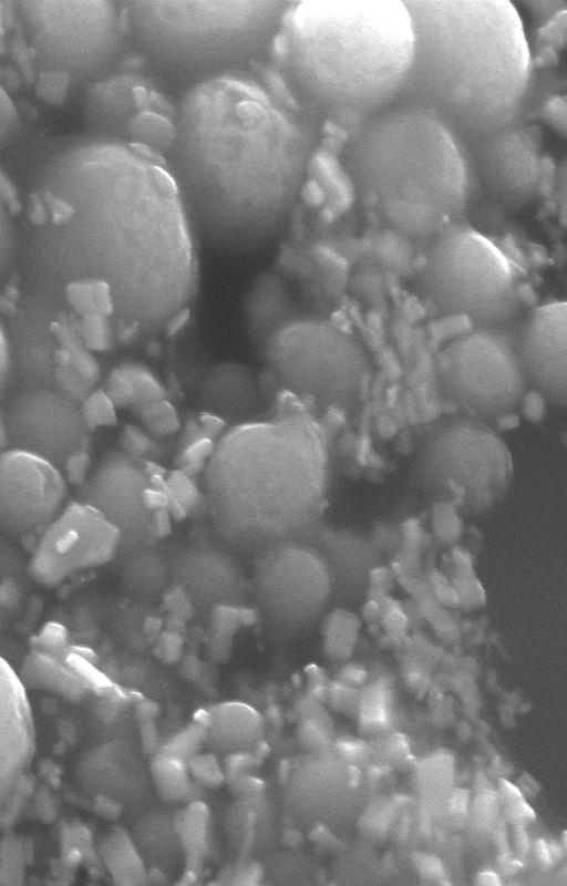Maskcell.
<instances>
[{"instance_id": "603a6c76", "label": "cell", "mask_w": 567, "mask_h": 886, "mask_svg": "<svg viewBox=\"0 0 567 886\" xmlns=\"http://www.w3.org/2000/svg\"><path fill=\"white\" fill-rule=\"evenodd\" d=\"M89 427L111 425L116 422L115 405L103 389L90 392L81 404Z\"/></svg>"}, {"instance_id": "d6986e66", "label": "cell", "mask_w": 567, "mask_h": 886, "mask_svg": "<svg viewBox=\"0 0 567 886\" xmlns=\"http://www.w3.org/2000/svg\"><path fill=\"white\" fill-rule=\"evenodd\" d=\"M389 699V689L381 683L370 686L361 693L358 709L365 728L380 729L386 724Z\"/></svg>"}, {"instance_id": "bcb514c9", "label": "cell", "mask_w": 567, "mask_h": 886, "mask_svg": "<svg viewBox=\"0 0 567 886\" xmlns=\"http://www.w3.org/2000/svg\"><path fill=\"white\" fill-rule=\"evenodd\" d=\"M9 449L4 412L0 409V453Z\"/></svg>"}, {"instance_id": "e0dca14e", "label": "cell", "mask_w": 567, "mask_h": 886, "mask_svg": "<svg viewBox=\"0 0 567 886\" xmlns=\"http://www.w3.org/2000/svg\"><path fill=\"white\" fill-rule=\"evenodd\" d=\"M290 303L288 290L274 276H266L256 285L250 296L248 312L252 334L261 348L265 349L271 337L293 320L287 312L277 309Z\"/></svg>"}, {"instance_id": "44dd1931", "label": "cell", "mask_w": 567, "mask_h": 886, "mask_svg": "<svg viewBox=\"0 0 567 886\" xmlns=\"http://www.w3.org/2000/svg\"><path fill=\"white\" fill-rule=\"evenodd\" d=\"M27 573V556L12 538L0 533V585L9 579H22Z\"/></svg>"}, {"instance_id": "5b68a950", "label": "cell", "mask_w": 567, "mask_h": 886, "mask_svg": "<svg viewBox=\"0 0 567 886\" xmlns=\"http://www.w3.org/2000/svg\"><path fill=\"white\" fill-rule=\"evenodd\" d=\"M282 1H135L126 30L143 71L165 90L247 73L269 56ZM185 91V92H186Z\"/></svg>"}, {"instance_id": "7a4b0ae2", "label": "cell", "mask_w": 567, "mask_h": 886, "mask_svg": "<svg viewBox=\"0 0 567 886\" xmlns=\"http://www.w3.org/2000/svg\"><path fill=\"white\" fill-rule=\"evenodd\" d=\"M413 51L404 1L290 2L265 81L320 130L327 122L355 130L393 103Z\"/></svg>"}, {"instance_id": "7dc6e473", "label": "cell", "mask_w": 567, "mask_h": 886, "mask_svg": "<svg viewBox=\"0 0 567 886\" xmlns=\"http://www.w3.org/2000/svg\"><path fill=\"white\" fill-rule=\"evenodd\" d=\"M241 625L254 624L257 619L255 610L248 608H238Z\"/></svg>"}, {"instance_id": "d590c367", "label": "cell", "mask_w": 567, "mask_h": 886, "mask_svg": "<svg viewBox=\"0 0 567 886\" xmlns=\"http://www.w3.org/2000/svg\"><path fill=\"white\" fill-rule=\"evenodd\" d=\"M143 502L145 503V505L148 508H151L153 511L163 509V508H167L168 509V507L171 505V499H169L168 495L163 490H158V488H151V490L144 491L143 492Z\"/></svg>"}, {"instance_id": "52a82bcc", "label": "cell", "mask_w": 567, "mask_h": 886, "mask_svg": "<svg viewBox=\"0 0 567 886\" xmlns=\"http://www.w3.org/2000/svg\"><path fill=\"white\" fill-rule=\"evenodd\" d=\"M265 352L289 392L332 409L357 408L370 381L371 362L362 343L324 320L293 319L271 337Z\"/></svg>"}, {"instance_id": "f6af8a7d", "label": "cell", "mask_w": 567, "mask_h": 886, "mask_svg": "<svg viewBox=\"0 0 567 886\" xmlns=\"http://www.w3.org/2000/svg\"><path fill=\"white\" fill-rule=\"evenodd\" d=\"M364 743L360 741H346L341 743L344 754L351 758L362 756L365 753Z\"/></svg>"}, {"instance_id": "9c48e42d", "label": "cell", "mask_w": 567, "mask_h": 886, "mask_svg": "<svg viewBox=\"0 0 567 886\" xmlns=\"http://www.w3.org/2000/svg\"><path fill=\"white\" fill-rule=\"evenodd\" d=\"M415 467L426 481L453 483L451 491L491 496L496 481H506L511 459L503 440L487 423L464 416L446 418L431 427L416 452ZM497 485V484H496Z\"/></svg>"}, {"instance_id": "ee69618b", "label": "cell", "mask_w": 567, "mask_h": 886, "mask_svg": "<svg viewBox=\"0 0 567 886\" xmlns=\"http://www.w3.org/2000/svg\"><path fill=\"white\" fill-rule=\"evenodd\" d=\"M475 883L481 886H499L502 885L501 877L497 873L485 869L480 872L475 877Z\"/></svg>"}, {"instance_id": "ab89813d", "label": "cell", "mask_w": 567, "mask_h": 886, "mask_svg": "<svg viewBox=\"0 0 567 886\" xmlns=\"http://www.w3.org/2000/svg\"><path fill=\"white\" fill-rule=\"evenodd\" d=\"M535 852L543 865L550 866L554 863L548 841L543 838L537 839L535 842Z\"/></svg>"}, {"instance_id": "7c38bea8", "label": "cell", "mask_w": 567, "mask_h": 886, "mask_svg": "<svg viewBox=\"0 0 567 886\" xmlns=\"http://www.w3.org/2000/svg\"><path fill=\"white\" fill-rule=\"evenodd\" d=\"M118 539L120 530L101 512L72 502L42 530L29 573L39 583L55 586L78 569L107 560Z\"/></svg>"}, {"instance_id": "b9f144b4", "label": "cell", "mask_w": 567, "mask_h": 886, "mask_svg": "<svg viewBox=\"0 0 567 886\" xmlns=\"http://www.w3.org/2000/svg\"><path fill=\"white\" fill-rule=\"evenodd\" d=\"M516 786L518 787L524 797L534 796L540 790L537 782L528 774H524L519 779L518 784Z\"/></svg>"}, {"instance_id": "4fadbf2b", "label": "cell", "mask_w": 567, "mask_h": 886, "mask_svg": "<svg viewBox=\"0 0 567 886\" xmlns=\"http://www.w3.org/2000/svg\"><path fill=\"white\" fill-rule=\"evenodd\" d=\"M66 483L60 468L31 453H0V533L24 538L42 532L61 512Z\"/></svg>"}, {"instance_id": "d6a6232c", "label": "cell", "mask_w": 567, "mask_h": 886, "mask_svg": "<svg viewBox=\"0 0 567 886\" xmlns=\"http://www.w3.org/2000/svg\"><path fill=\"white\" fill-rule=\"evenodd\" d=\"M164 604L172 615H176L184 619L190 615V604L181 589H174L167 594L164 599Z\"/></svg>"}, {"instance_id": "f35d334b", "label": "cell", "mask_w": 567, "mask_h": 886, "mask_svg": "<svg viewBox=\"0 0 567 886\" xmlns=\"http://www.w3.org/2000/svg\"><path fill=\"white\" fill-rule=\"evenodd\" d=\"M499 790L507 805L525 800L518 787L505 779H501Z\"/></svg>"}, {"instance_id": "8992f818", "label": "cell", "mask_w": 567, "mask_h": 886, "mask_svg": "<svg viewBox=\"0 0 567 886\" xmlns=\"http://www.w3.org/2000/svg\"><path fill=\"white\" fill-rule=\"evenodd\" d=\"M415 286L435 312L466 317L478 328L502 329L522 303L517 267L493 241L462 223L430 239Z\"/></svg>"}, {"instance_id": "ac0fdd59", "label": "cell", "mask_w": 567, "mask_h": 886, "mask_svg": "<svg viewBox=\"0 0 567 886\" xmlns=\"http://www.w3.org/2000/svg\"><path fill=\"white\" fill-rule=\"evenodd\" d=\"M68 298L71 306L84 317H113V299L109 287L96 280H84L69 284Z\"/></svg>"}, {"instance_id": "30bf717a", "label": "cell", "mask_w": 567, "mask_h": 886, "mask_svg": "<svg viewBox=\"0 0 567 886\" xmlns=\"http://www.w3.org/2000/svg\"><path fill=\"white\" fill-rule=\"evenodd\" d=\"M9 449L37 455L58 468L82 456L89 426L79 401L54 388H27L8 405Z\"/></svg>"}, {"instance_id": "1f68e13d", "label": "cell", "mask_w": 567, "mask_h": 886, "mask_svg": "<svg viewBox=\"0 0 567 886\" xmlns=\"http://www.w3.org/2000/svg\"><path fill=\"white\" fill-rule=\"evenodd\" d=\"M124 447L133 454H142L148 451L150 440L135 427L128 426L123 434Z\"/></svg>"}, {"instance_id": "60d3db41", "label": "cell", "mask_w": 567, "mask_h": 886, "mask_svg": "<svg viewBox=\"0 0 567 886\" xmlns=\"http://www.w3.org/2000/svg\"><path fill=\"white\" fill-rule=\"evenodd\" d=\"M468 795L465 791H455L450 799V808L452 812L460 814L467 810Z\"/></svg>"}, {"instance_id": "f546056e", "label": "cell", "mask_w": 567, "mask_h": 886, "mask_svg": "<svg viewBox=\"0 0 567 886\" xmlns=\"http://www.w3.org/2000/svg\"><path fill=\"white\" fill-rule=\"evenodd\" d=\"M415 867L423 878L440 880L445 878L443 864L433 855L416 853L413 857Z\"/></svg>"}, {"instance_id": "ffe728a7", "label": "cell", "mask_w": 567, "mask_h": 886, "mask_svg": "<svg viewBox=\"0 0 567 886\" xmlns=\"http://www.w3.org/2000/svg\"><path fill=\"white\" fill-rule=\"evenodd\" d=\"M135 410L147 429L156 435H169L179 429L178 415L165 399L144 404Z\"/></svg>"}, {"instance_id": "e575fe53", "label": "cell", "mask_w": 567, "mask_h": 886, "mask_svg": "<svg viewBox=\"0 0 567 886\" xmlns=\"http://www.w3.org/2000/svg\"><path fill=\"white\" fill-rule=\"evenodd\" d=\"M182 640L175 631L163 633L159 640V649L165 659L174 660L181 652Z\"/></svg>"}, {"instance_id": "8fae6325", "label": "cell", "mask_w": 567, "mask_h": 886, "mask_svg": "<svg viewBox=\"0 0 567 886\" xmlns=\"http://www.w3.org/2000/svg\"><path fill=\"white\" fill-rule=\"evenodd\" d=\"M472 185L498 206L516 209L537 195L542 157L536 133L517 120L498 132L462 145Z\"/></svg>"}, {"instance_id": "d4e9b609", "label": "cell", "mask_w": 567, "mask_h": 886, "mask_svg": "<svg viewBox=\"0 0 567 886\" xmlns=\"http://www.w3.org/2000/svg\"><path fill=\"white\" fill-rule=\"evenodd\" d=\"M81 336L86 347L104 350L112 342V323L105 316H87L80 324Z\"/></svg>"}, {"instance_id": "7402d4cb", "label": "cell", "mask_w": 567, "mask_h": 886, "mask_svg": "<svg viewBox=\"0 0 567 886\" xmlns=\"http://www.w3.org/2000/svg\"><path fill=\"white\" fill-rule=\"evenodd\" d=\"M128 374L135 391V409L164 399V390L154 375L145 368L137 364L122 365Z\"/></svg>"}, {"instance_id": "ba28073f", "label": "cell", "mask_w": 567, "mask_h": 886, "mask_svg": "<svg viewBox=\"0 0 567 886\" xmlns=\"http://www.w3.org/2000/svg\"><path fill=\"white\" fill-rule=\"evenodd\" d=\"M441 396L461 415L487 423L518 410L527 392L515 340L501 329L478 328L441 348L434 361Z\"/></svg>"}, {"instance_id": "277c9868", "label": "cell", "mask_w": 567, "mask_h": 886, "mask_svg": "<svg viewBox=\"0 0 567 886\" xmlns=\"http://www.w3.org/2000/svg\"><path fill=\"white\" fill-rule=\"evenodd\" d=\"M342 162L358 196L403 236L431 239L466 214L473 185L464 148L421 111L390 106L364 122Z\"/></svg>"}, {"instance_id": "484cf974", "label": "cell", "mask_w": 567, "mask_h": 886, "mask_svg": "<svg viewBox=\"0 0 567 886\" xmlns=\"http://www.w3.org/2000/svg\"><path fill=\"white\" fill-rule=\"evenodd\" d=\"M103 391L113 402L115 408L133 405L135 391L133 383L122 365L114 369L105 381Z\"/></svg>"}, {"instance_id": "2e32d148", "label": "cell", "mask_w": 567, "mask_h": 886, "mask_svg": "<svg viewBox=\"0 0 567 886\" xmlns=\"http://www.w3.org/2000/svg\"><path fill=\"white\" fill-rule=\"evenodd\" d=\"M259 389L252 373L245 367L224 364L207 378L203 403L217 413H246L259 404Z\"/></svg>"}, {"instance_id": "8d00e7d4", "label": "cell", "mask_w": 567, "mask_h": 886, "mask_svg": "<svg viewBox=\"0 0 567 886\" xmlns=\"http://www.w3.org/2000/svg\"><path fill=\"white\" fill-rule=\"evenodd\" d=\"M508 814L514 823L526 824L535 818V812L529 806V804L525 801H518L513 804H508Z\"/></svg>"}, {"instance_id": "4316f807", "label": "cell", "mask_w": 567, "mask_h": 886, "mask_svg": "<svg viewBox=\"0 0 567 886\" xmlns=\"http://www.w3.org/2000/svg\"><path fill=\"white\" fill-rule=\"evenodd\" d=\"M213 450L214 445L209 439H202L193 443L184 452L186 463L183 472L188 476L198 472L204 460L210 455Z\"/></svg>"}, {"instance_id": "836d02e7", "label": "cell", "mask_w": 567, "mask_h": 886, "mask_svg": "<svg viewBox=\"0 0 567 886\" xmlns=\"http://www.w3.org/2000/svg\"><path fill=\"white\" fill-rule=\"evenodd\" d=\"M355 690L343 686L341 683L337 684L336 688L331 689V699L342 710H353L355 707H359V698L355 697Z\"/></svg>"}, {"instance_id": "83f0119b", "label": "cell", "mask_w": 567, "mask_h": 886, "mask_svg": "<svg viewBox=\"0 0 567 886\" xmlns=\"http://www.w3.org/2000/svg\"><path fill=\"white\" fill-rule=\"evenodd\" d=\"M241 626L238 608L220 606L214 610L213 627L218 635L231 636Z\"/></svg>"}, {"instance_id": "74e56055", "label": "cell", "mask_w": 567, "mask_h": 886, "mask_svg": "<svg viewBox=\"0 0 567 886\" xmlns=\"http://www.w3.org/2000/svg\"><path fill=\"white\" fill-rule=\"evenodd\" d=\"M171 513L167 508L154 511L153 528L154 534L164 537L171 532Z\"/></svg>"}, {"instance_id": "3957f363", "label": "cell", "mask_w": 567, "mask_h": 886, "mask_svg": "<svg viewBox=\"0 0 567 886\" xmlns=\"http://www.w3.org/2000/svg\"><path fill=\"white\" fill-rule=\"evenodd\" d=\"M404 2L414 51L405 82L390 106L432 116L462 145L515 122L532 70L516 8L506 0Z\"/></svg>"}, {"instance_id": "cb8c5ba5", "label": "cell", "mask_w": 567, "mask_h": 886, "mask_svg": "<svg viewBox=\"0 0 567 886\" xmlns=\"http://www.w3.org/2000/svg\"><path fill=\"white\" fill-rule=\"evenodd\" d=\"M154 773L156 774L159 790H162L163 793L169 794L171 797H176L184 793L187 777L183 761L176 758L165 756L157 761Z\"/></svg>"}, {"instance_id": "4dcf8cb0", "label": "cell", "mask_w": 567, "mask_h": 886, "mask_svg": "<svg viewBox=\"0 0 567 886\" xmlns=\"http://www.w3.org/2000/svg\"><path fill=\"white\" fill-rule=\"evenodd\" d=\"M192 770L198 781L212 785V784H219L221 782V774L219 772L218 765L216 762L208 758V759H194L192 761Z\"/></svg>"}, {"instance_id": "7bdbcfd3", "label": "cell", "mask_w": 567, "mask_h": 886, "mask_svg": "<svg viewBox=\"0 0 567 886\" xmlns=\"http://www.w3.org/2000/svg\"><path fill=\"white\" fill-rule=\"evenodd\" d=\"M515 824V844L522 854H526L530 847L528 836L525 831V825L520 823Z\"/></svg>"}, {"instance_id": "9a60e30c", "label": "cell", "mask_w": 567, "mask_h": 886, "mask_svg": "<svg viewBox=\"0 0 567 886\" xmlns=\"http://www.w3.org/2000/svg\"><path fill=\"white\" fill-rule=\"evenodd\" d=\"M34 740L24 686L0 656V813L21 789L34 754Z\"/></svg>"}, {"instance_id": "5bb4252c", "label": "cell", "mask_w": 567, "mask_h": 886, "mask_svg": "<svg viewBox=\"0 0 567 886\" xmlns=\"http://www.w3.org/2000/svg\"><path fill=\"white\" fill-rule=\"evenodd\" d=\"M518 358L530 384L547 402L567 401V305L554 301L536 308L515 339Z\"/></svg>"}, {"instance_id": "f1b7e54d", "label": "cell", "mask_w": 567, "mask_h": 886, "mask_svg": "<svg viewBox=\"0 0 567 886\" xmlns=\"http://www.w3.org/2000/svg\"><path fill=\"white\" fill-rule=\"evenodd\" d=\"M12 377V358L6 329L0 323V402L7 393Z\"/></svg>"}, {"instance_id": "6da1fadb", "label": "cell", "mask_w": 567, "mask_h": 886, "mask_svg": "<svg viewBox=\"0 0 567 886\" xmlns=\"http://www.w3.org/2000/svg\"><path fill=\"white\" fill-rule=\"evenodd\" d=\"M320 132L247 73L184 92L165 162L193 234L231 253L271 243L290 220Z\"/></svg>"}]
</instances>
